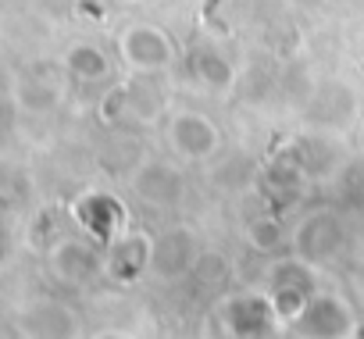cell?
<instances>
[{
	"mask_svg": "<svg viewBox=\"0 0 364 339\" xmlns=\"http://www.w3.org/2000/svg\"><path fill=\"white\" fill-rule=\"evenodd\" d=\"M164 143L178 161H211L215 154H222L225 136L218 129V122L204 111H175L164 125Z\"/></svg>",
	"mask_w": 364,
	"mask_h": 339,
	"instance_id": "cell-1",
	"label": "cell"
},
{
	"mask_svg": "<svg viewBox=\"0 0 364 339\" xmlns=\"http://www.w3.org/2000/svg\"><path fill=\"white\" fill-rule=\"evenodd\" d=\"M118 58L129 72H168L175 65V43L161 26L132 22L118 33Z\"/></svg>",
	"mask_w": 364,
	"mask_h": 339,
	"instance_id": "cell-2",
	"label": "cell"
},
{
	"mask_svg": "<svg viewBox=\"0 0 364 339\" xmlns=\"http://www.w3.org/2000/svg\"><path fill=\"white\" fill-rule=\"evenodd\" d=\"M154 247H157V240L146 229H122L114 240H107L104 275L118 286L139 282L154 268Z\"/></svg>",
	"mask_w": 364,
	"mask_h": 339,
	"instance_id": "cell-3",
	"label": "cell"
},
{
	"mask_svg": "<svg viewBox=\"0 0 364 339\" xmlns=\"http://www.w3.org/2000/svg\"><path fill=\"white\" fill-rule=\"evenodd\" d=\"M47 264L61 286H86L104 271V254L97 250L93 236H61L50 243Z\"/></svg>",
	"mask_w": 364,
	"mask_h": 339,
	"instance_id": "cell-4",
	"label": "cell"
},
{
	"mask_svg": "<svg viewBox=\"0 0 364 339\" xmlns=\"http://www.w3.org/2000/svg\"><path fill=\"white\" fill-rule=\"evenodd\" d=\"M132 193L146 204V208H178L182 197H186V179L171 161H143L136 172L129 176Z\"/></svg>",
	"mask_w": 364,
	"mask_h": 339,
	"instance_id": "cell-5",
	"label": "cell"
},
{
	"mask_svg": "<svg viewBox=\"0 0 364 339\" xmlns=\"http://www.w3.org/2000/svg\"><path fill=\"white\" fill-rule=\"evenodd\" d=\"M222 328L229 335H272V332H282L286 321L279 318L272 296H229L222 303Z\"/></svg>",
	"mask_w": 364,
	"mask_h": 339,
	"instance_id": "cell-6",
	"label": "cell"
},
{
	"mask_svg": "<svg viewBox=\"0 0 364 339\" xmlns=\"http://www.w3.org/2000/svg\"><path fill=\"white\" fill-rule=\"evenodd\" d=\"M122 93V122L154 125L164 114V97L157 86V72H132L129 82H118Z\"/></svg>",
	"mask_w": 364,
	"mask_h": 339,
	"instance_id": "cell-7",
	"label": "cell"
},
{
	"mask_svg": "<svg viewBox=\"0 0 364 339\" xmlns=\"http://www.w3.org/2000/svg\"><path fill=\"white\" fill-rule=\"evenodd\" d=\"M72 211H75V222L82 225V232L93 236V240H114V236L122 232L125 211H122V204H118L111 193L90 190V193H82V197L72 204Z\"/></svg>",
	"mask_w": 364,
	"mask_h": 339,
	"instance_id": "cell-8",
	"label": "cell"
},
{
	"mask_svg": "<svg viewBox=\"0 0 364 339\" xmlns=\"http://www.w3.org/2000/svg\"><path fill=\"white\" fill-rule=\"evenodd\" d=\"M293 243H296V250H300L304 261H325V257H332L339 250L343 229H339V222L328 211H318V215H311L300 225V232H296Z\"/></svg>",
	"mask_w": 364,
	"mask_h": 339,
	"instance_id": "cell-9",
	"label": "cell"
},
{
	"mask_svg": "<svg viewBox=\"0 0 364 339\" xmlns=\"http://www.w3.org/2000/svg\"><path fill=\"white\" fill-rule=\"evenodd\" d=\"M193 254H197V243L190 240V232H186V229H171V232H168L164 240H157V247H154V271L164 275V279L190 275Z\"/></svg>",
	"mask_w": 364,
	"mask_h": 339,
	"instance_id": "cell-10",
	"label": "cell"
},
{
	"mask_svg": "<svg viewBox=\"0 0 364 339\" xmlns=\"http://www.w3.org/2000/svg\"><path fill=\"white\" fill-rule=\"evenodd\" d=\"M300 325L311 335H350L353 318L346 314V307L339 303V296H311L307 311L300 314Z\"/></svg>",
	"mask_w": 364,
	"mask_h": 339,
	"instance_id": "cell-11",
	"label": "cell"
},
{
	"mask_svg": "<svg viewBox=\"0 0 364 339\" xmlns=\"http://www.w3.org/2000/svg\"><path fill=\"white\" fill-rule=\"evenodd\" d=\"M65 68H68V75L79 79V82H104V79L111 75V58H107L97 43L82 40V43H72V47L65 50Z\"/></svg>",
	"mask_w": 364,
	"mask_h": 339,
	"instance_id": "cell-12",
	"label": "cell"
},
{
	"mask_svg": "<svg viewBox=\"0 0 364 339\" xmlns=\"http://www.w3.org/2000/svg\"><path fill=\"white\" fill-rule=\"evenodd\" d=\"M311 296H314L311 293V279H296L293 275V264H289L286 275H279V286L272 289V303H275V311H279V318L286 325H296L300 321V314L307 311Z\"/></svg>",
	"mask_w": 364,
	"mask_h": 339,
	"instance_id": "cell-13",
	"label": "cell"
},
{
	"mask_svg": "<svg viewBox=\"0 0 364 339\" xmlns=\"http://www.w3.org/2000/svg\"><path fill=\"white\" fill-rule=\"evenodd\" d=\"M193 79H197L208 93H229L232 82H236V68H232V61H229L225 54L204 47V50L193 54Z\"/></svg>",
	"mask_w": 364,
	"mask_h": 339,
	"instance_id": "cell-14",
	"label": "cell"
},
{
	"mask_svg": "<svg viewBox=\"0 0 364 339\" xmlns=\"http://www.w3.org/2000/svg\"><path fill=\"white\" fill-rule=\"evenodd\" d=\"M15 104H18L26 114H50V111L61 104V90H58L54 82L40 79V75H29V79L18 82Z\"/></svg>",
	"mask_w": 364,
	"mask_h": 339,
	"instance_id": "cell-15",
	"label": "cell"
},
{
	"mask_svg": "<svg viewBox=\"0 0 364 339\" xmlns=\"http://www.w3.org/2000/svg\"><path fill=\"white\" fill-rule=\"evenodd\" d=\"M229 275H232V261H229V254H222V250H215V247H204V250L193 254L190 279H193L197 286H204V289H218V286L229 282Z\"/></svg>",
	"mask_w": 364,
	"mask_h": 339,
	"instance_id": "cell-16",
	"label": "cell"
},
{
	"mask_svg": "<svg viewBox=\"0 0 364 339\" xmlns=\"http://www.w3.org/2000/svg\"><path fill=\"white\" fill-rule=\"evenodd\" d=\"M282 243H286V232H282V222L275 215H257V218L247 222V247L254 254L272 257V254L282 250Z\"/></svg>",
	"mask_w": 364,
	"mask_h": 339,
	"instance_id": "cell-17",
	"label": "cell"
},
{
	"mask_svg": "<svg viewBox=\"0 0 364 339\" xmlns=\"http://www.w3.org/2000/svg\"><path fill=\"white\" fill-rule=\"evenodd\" d=\"M29 321H33V328L43 332V335H65V332H72V325H75V318H72L65 307H58V303H40Z\"/></svg>",
	"mask_w": 364,
	"mask_h": 339,
	"instance_id": "cell-18",
	"label": "cell"
},
{
	"mask_svg": "<svg viewBox=\"0 0 364 339\" xmlns=\"http://www.w3.org/2000/svg\"><path fill=\"white\" fill-rule=\"evenodd\" d=\"M268 179H272V186H282V190H289V186H296V183L304 179V172H300L296 164H275Z\"/></svg>",
	"mask_w": 364,
	"mask_h": 339,
	"instance_id": "cell-19",
	"label": "cell"
},
{
	"mask_svg": "<svg viewBox=\"0 0 364 339\" xmlns=\"http://www.w3.org/2000/svg\"><path fill=\"white\" fill-rule=\"evenodd\" d=\"M4 254H8V236H4V225H0V261H4Z\"/></svg>",
	"mask_w": 364,
	"mask_h": 339,
	"instance_id": "cell-20",
	"label": "cell"
},
{
	"mask_svg": "<svg viewBox=\"0 0 364 339\" xmlns=\"http://www.w3.org/2000/svg\"><path fill=\"white\" fill-rule=\"evenodd\" d=\"M122 4H136V0H122Z\"/></svg>",
	"mask_w": 364,
	"mask_h": 339,
	"instance_id": "cell-21",
	"label": "cell"
}]
</instances>
